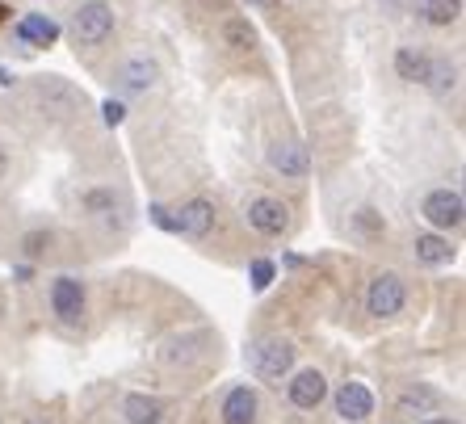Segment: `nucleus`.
Segmentation results:
<instances>
[{
	"instance_id": "f257e3e1",
	"label": "nucleus",
	"mask_w": 466,
	"mask_h": 424,
	"mask_svg": "<svg viewBox=\"0 0 466 424\" xmlns=\"http://www.w3.org/2000/svg\"><path fill=\"white\" fill-rule=\"evenodd\" d=\"M248 370L257 382H282L294 374V345L282 337H265L248 348Z\"/></svg>"
},
{
	"instance_id": "f03ea898",
	"label": "nucleus",
	"mask_w": 466,
	"mask_h": 424,
	"mask_svg": "<svg viewBox=\"0 0 466 424\" xmlns=\"http://www.w3.org/2000/svg\"><path fill=\"white\" fill-rule=\"evenodd\" d=\"M403 307H408V282L400 273H379L366 286V311L374 319H395Z\"/></svg>"
},
{
	"instance_id": "7ed1b4c3",
	"label": "nucleus",
	"mask_w": 466,
	"mask_h": 424,
	"mask_svg": "<svg viewBox=\"0 0 466 424\" xmlns=\"http://www.w3.org/2000/svg\"><path fill=\"white\" fill-rule=\"evenodd\" d=\"M109 34H114V9H109L106 0L80 5L76 17H72V38L85 46H97V43H106Z\"/></svg>"
},
{
	"instance_id": "20e7f679",
	"label": "nucleus",
	"mask_w": 466,
	"mask_h": 424,
	"mask_svg": "<svg viewBox=\"0 0 466 424\" xmlns=\"http://www.w3.org/2000/svg\"><path fill=\"white\" fill-rule=\"evenodd\" d=\"M420 215L433 231H458L462 227V215H466V202L458 189H433V194L424 197Z\"/></svg>"
},
{
	"instance_id": "39448f33",
	"label": "nucleus",
	"mask_w": 466,
	"mask_h": 424,
	"mask_svg": "<svg viewBox=\"0 0 466 424\" xmlns=\"http://www.w3.org/2000/svg\"><path fill=\"white\" fill-rule=\"evenodd\" d=\"M51 311L59 324L76 328L80 319H85V286L72 278V273H59L51 282Z\"/></svg>"
},
{
	"instance_id": "423d86ee",
	"label": "nucleus",
	"mask_w": 466,
	"mask_h": 424,
	"mask_svg": "<svg viewBox=\"0 0 466 424\" xmlns=\"http://www.w3.org/2000/svg\"><path fill=\"white\" fill-rule=\"evenodd\" d=\"M244 218H248V227L257 231V236H286V227H290V207L278 202V197H252Z\"/></svg>"
},
{
	"instance_id": "0eeeda50",
	"label": "nucleus",
	"mask_w": 466,
	"mask_h": 424,
	"mask_svg": "<svg viewBox=\"0 0 466 424\" xmlns=\"http://www.w3.org/2000/svg\"><path fill=\"white\" fill-rule=\"evenodd\" d=\"M332 408L345 424H366L374 416V391L366 382H340L337 395H332Z\"/></svg>"
},
{
	"instance_id": "6e6552de",
	"label": "nucleus",
	"mask_w": 466,
	"mask_h": 424,
	"mask_svg": "<svg viewBox=\"0 0 466 424\" xmlns=\"http://www.w3.org/2000/svg\"><path fill=\"white\" fill-rule=\"evenodd\" d=\"M286 399H290V408H299V412H315L319 403L328 399V379L319 370H299L290 374V382H286Z\"/></svg>"
},
{
	"instance_id": "1a4fd4ad",
	"label": "nucleus",
	"mask_w": 466,
	"mask_h": 424,
	"mask_svg": "<svg viewBox=\"0 0 466 424\" xmlns=\"http://www.w3.org/2000/svg\"><path fill=\"white\" fill-rule=\"evenodd\" d=\"M269 168L282 173L286 181H303V177L311 173V152H307L299 139H278L269 147Z\"/></svg>"
},
{
	"instance_id": "9d476101",
	"label": "nucleus",
	"mask_w": 466,
	"mask_h": 424,
	"mask_svg": "<svg viewBox=\"0 0 466 424\" xmlns=\"http://www.w3.org/2000/svg\"><path fill=\"white\" fill-rule=\"evenodd\" d=\"M257 416H260V399L248 382L231 387L223 395V403H218V424H257Z\"/></svg>"
},
{
	"instance_id": "9b49d317",
	"label": "nucleus",
	"mask_w": 466,
	"mask_h": 424,
	"mask_svg": "<svg viewBox=\"0 0 466 424\" xmlns=\"http://www.w3.org/2000/svg\"><path fill=\"white\" fill-rule=\"evenodd\" d=\"M173 227H177V236L207 239L210 231H215V207H210L207 197H194V202H185L173 215Z\"/></svg>"
},
{
	"instance_id": "f8f14e48",
	"label": "nucleus",
	"mask_w": 466,
	"mask_h": 424,
	"mask_svg": "<svg viewBox=\"0 0 466 424\" xmlns=\"http://www.w3.org/2000/svg\"><path fill=\"white\" fill-rule=\"evenodd\" d=\"M441 408V391L437 387H429V382H408L400 395H395V412L408 416V420H416V416H429Z\"/></svg>"
},
{
	"instance_id": "ddd939ff",
	"label": "nucleus",
	"mask_w": 466,
	"mask_h": 424,
	"mask_svg": "<svg viewBox=\"0 0 466 424\" xmlns=\"http://www.w3.org/2000/svg\"><path fill=\"white\" fill-rule=\"evenodd\" d=\"M156 76H160V72H156V64L139 55V59H127V64L114 72V85H118V93L135 97V93H147V88L156 85Z\"/></svg>"
},
{
	"instance_id": "4468645a",
	"label": "nucleus",
	"mask_w": 466,
	"mask_h": 424,
	"mask_svg": "<svg viewBox=\"0 0 466 424\" xmlns=\"http://www.w3.org/2000/svg\"><path fill=\"white\" fill-rule=\"evenodd\" d=\"M122 416H127V424H164V416H168V403H164L160 395L130 391L127 399H122Z\"/></svg>"
},
{
	"instance_id": "2eb2a0df",
	"label": "nucleus",
	"mask_w": 466,
	"mask_h": 424,
	"mask_svg": "<svg viewBox=\"0 0 466 424\" xmlns=\"http://www.w3.org/2000/svg\"><path fill=\"white\" fill-rule=\"evenodd\" d=\"M412 252L420 265H450L454 261V244H450V236H441V231H420V236L412 239Z\"/></svg>"
},
{
	"instance_id": "dca6fc26",
	"label": "nucleus",
	"mask_w": 466,
	"mask_h": 424,
	"mask_svg": "<svg viewBox=\"0 0 466 424\" xmlns=\"http://www.w3.org/2000/svg\"><path fill=\"white\" fill-rule=\"evenodd\" d=\"M17 38L30 46H51V43H59V22L46 17V13H30V17L17 22Z\"/></svg>"
},
{
	"instance_id": "f3484780",
	"label": "nucleus",
	"mask_w": 466,
	"mask_h": 424,
	"mask_svg": "<svg viewBox=\"0 0 466 424\" xmlns=\"http://www.w3.org/2000/svg\"><path fill=\"white\" fill-rule=\"evenodd\" d=\"M429 64H433V55L416 51V46H400V51H395V72H400V80H408V85H424V80H429Z\"/></svg>"
},
{
	"instance_id": "a211bd4d",
	"label": "nucleus",
	"mask_w": 466,
	"mask_h": 424,
	"mask_svg": "<svg viewBox=\"0 0 466 424\" xmlns=\"http://www.w3.org/2000/svg\"><path fill=\"white\" fill-rule=\"evenodd\" d=\"M416 9L429 25H450L458 22V13H462V0H416Z\"/></svg>"
},
{
	"instance_id": "6ab92c4d",
	"label": "nucleus",
	"mask_w": 466,
	"mask_h": 424,
	"mask_svg": "<svg viewBox=\"0 0 466 424\" xmlns=\"http://www.w3.org/2000/svg\"><path fill=\"white\" fill-rule=\"evenodd\" d=\"M424 85L433 88V93H450V88L458 85V72H454V64H450V59H433V64H429V80H424Z\"/></svg>"
},
{
	"instance_id": "aec40b11",
	"label": "nucleus",
	"mask_w": 466,
	"mask_h": 424,
	"mask_svg": "<svg viewBox=\"0 0 466 424\" xmlns=\"http://www.w3.org/2000/svg\"><path fill=\"white\" fill-rule=\"evenodd\" d=\"M223 34H228V43L236 46V51H252V46H257V34H252V25L239 22V17H236V22H228V30H223Z\"/></svg>"
},
{
	"instance_id": "412c9836",
	"label": "nucleus",
	"mask_w": 466,
	"mask_h": 424,
	"mask_svg": "<svg viewBox=\"0 0 466 424\" xmlns=\"http://www.w3.org/2000/svg\"><path fill=\"white\" fill-rule=\"evenodd\" d=\"M273 278H278V265L269 261V257H257V261H252V290H269L273 286Z\"/></svg>"
},
{
	"instance_id": "4be33fe9",
	"label": "nucleus",
	"mask_w": 466,
	"mask_h": 424,
	"mask_svg": "<svg viewBox=\"0 0 466 424\" xmlns=\"http://www.w3.org/2000/svg\"><path fill=\"white\" fill-rule=\"evenodd\" d=\"M101 118H106V126H118L122 118H127V106H122V101H101Z\"/></svg>"
},
{
	"instance_id": "5701e85b",
	"label": "nucleus",
	"mask_w": 466,
	"mask_h": 424,
	"mask_svg": "<svg viewBox=\"0 0 466 424\" xmlns=\"http://www.w3.org/2000/svg\"><path fill=\"white\" fill-rule=\"evenodd\" d=\"M152 223H156V227H160V231H177V227H173V210H164L160 202H156V207H152Z\"/></svg>"
},
{
	"instance_id": "b1692460",
	"label": "nucleus",
	"mask_w": 466,
	"mask_h": 424,
	"mask_svg": "<svg viewBox=\"0 0 466 424\" xmlns=\"http://www.w3.org/2000/svg\"><path fill=\"white\" fill-rule=\"evenodd\" d=\"M416 424H462V420H454V416H424V420H416Z\"/></svg>"
},
{
	"instance_id": "393cba45",
	"label": "nucleus",
	"mask_w": 466,
	"mask_h": 424,
	"mask_svg": "<svg viewBox=\"0 0 466 424\" xmlns=\"http://www.w3.org/2000/svg\"><path fill=\"white\" fill-rule=\"evenodd\" d=\"M248 5H257V9H273V5H282V0H248Z\"/></svg>"
},
{
	"instance_id": "a878e982",
	"label": "nucleus",
	"mask_w": 466,
	"mask_h": 424,
	"mask_svg": "<svg viewBox=\"0 0 466 424\" xmlns=\"http://www.w3.org/2000/svg\"><path fill=\"white\" fill-rule=\"evenodd\" d=\"M0 85H13V72H9V67H0Z\"/></svg>"
},
{
	"instance_id": "bb28decb",
	"label": "nucleus",
	"mask_w": 466,
	"mask_h": 424,
	"mask_svg": "<svg viewBox=\"0 0 466 424\" xmlns=\"http://www.w3.org/2000/svg\"><path fill=\"white\" fill-rule=\"evenodd\" d=\"M5 168H9V156H5V147H0V177H5Z\"/></svg>"
},
{
	"instance_id": "cd10ccee",
	"label": "nucleus",
	"mask_w": 466,
	"mask_h": 424,
	"mask_svg": "<svg viewBox=\"0 0 466 424\" xmlns=\"http://www.w3.org/2000/svg\"><path fill=\"white\" fill-rule=\"evenodd\" d=\"M30 424H43V420H30Z\"/></svg>"
}]
</instances>
